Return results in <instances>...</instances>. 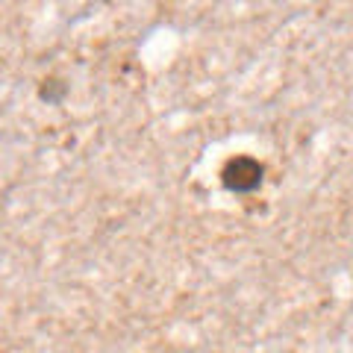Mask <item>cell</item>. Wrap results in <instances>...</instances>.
<instances>
[{
	"label": "cell",
	"instance_id": "2",
	"mask_svg": "<svg viewBox=\"0 0 353 353\" xmlns=\"http://www.w3.org/2000/svg\"><path fill=\"white\" fill-rule=\"evenodd\" d=\"M39 94H41V101H48V103H62L65 94H68V85H65L62 80H57V77H50V80L41 83Z\"/></svg>",
	"mask_w": 353,
	"mask_h": 353
},
{
	"label": "cell",
	"instance_id": "1",
	"mask_svg": "<svg viewBox=\"0 0 353 353\" xmlns=\"http://www.w3.org/2000/svg\"><path fill=\"white\" fill-rule=\"evenodd\" d=\"M262 176H265V168L253 157H233L224 165V171H221V183L233 194H250L262 185Z\"/></svg>",
	"mask_w": 353,
	"mask_h": 353
}]
</instances>
